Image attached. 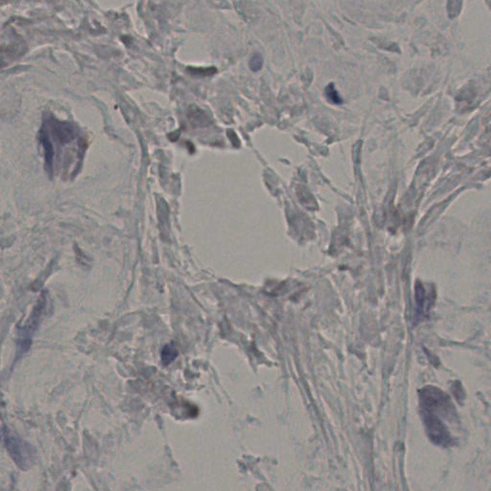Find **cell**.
<instances>
[{"mask_svg": "<svg viewBox=\"0 0 491 491\" xmlns=\"http://www.w3.org/2000/svg\"><path fill=\"white\" fill-rule=\"evenodd\" d=\"M420 400L423 412H439L448 415L453 414V405L449 397L440 390L433 387H427L420 392Z\"/></svg>", "mask_w": 491, "mask_h": 491, "instance_id": "1", "label": "cell"}, {"mask_svg": "<svg viewBox=\"0 0 491 491\" xmlns=\"http://www.w3.org/2000/svg\"><path fill=\"white\" fill-rule=\"evenodd\" d=\"M178 356V349L173 342L166 344L161 351V362L164 366L172 363Z\"/></svg>", "mask_w": 491, "mask_h": 491, "instance_id": "6", "label": "cell"}, {"mask_svg": "<svg viewBox=\"0 0 491 491\" xmlns=\"http://www.w3.org/2000/svg\"><path fill=\"white\" fill-rule=\"evenodd\" d=\"M263 65V59L259 54H255L249 61V66L253 71H258Z\"/></svg>", "mask_w": 491, "mask_h": 491, "instance_id": "9", "label": "cell"}, {"mask_svg": "<svg viewBox=\"0 0 491 491\" xmlns=\"http://www.w3.org/2000/svg\"><path fill=\"white\" fill-rule=\"evenodd\" d=\"M39 139H40V142H41V144H42V146L44 148V152H45V164L48 167V169L51 170L52 164H53L54 150H53L52 143L50 142L47 133L43 130L40 132Z\"/></svg>", "mask_w": 491, "mask_h": 491, "instance_id": "5", "label": "cell"}, {"mask_svg": "<svg viewBox=\"0 0 491 491\" xmlns=\"http://www.w3.org/2000/svg\"><path fill=\"white\" fill-rule=\"evenodd\" d=\"M424 423L429 434L430 438L438 445L446 446L451 442V436L443 422L433 413L423 412Z\"/></svg>", "mask_w": 491, "mask_h": 491, "instance_id": "3", "label": "cell"}, {"mask_svg": "<svg viewBox=\"0 0 491 491\" xmlns=\"http://www.w3.org/2000/svg\"><path fill=\"white\" fill-rule=\"evenodd\" d=\"M192 116H191V120L193 121H196V124L197 125H206L208 124V116L205 114L204 112L202 111H197L196 113L192 112Z\"/></svg>", "mask_w": 491, "mask_h": 491, "instance_id": "8", "label": "cell"}, {"mask_svg": "<svg viewBox=\"0 0 491 491\" xmlns=\"http://www.w3.org/2000/svg\"><path fill=\"white\" fill-rule=\"evenodd\" d=\"M51 128L56 139L62 144L70 142L77 136L76 129L68 123L56 121L52 123Z\"/></svg>", "mask_w": 491, "mask_h": 491, "instance_id": "4", "label": "cell"}, {"mask_svg": "<svg viewBox=\"0 0 491 491\" xmlns=\"http://www.w3.org/2000/svg\"><path fill=\"white\" fill-rule=\"evenodd\" d=\"M325 95L327 97V99L335 104V105H340L342 103V99L340 98V96L339 95L335 87L333 84H330L326 89H325Z\"/></svg>", "mask_w": 491, "mask_h": 491, "instance_id": "7", "label": "cell"}, {"mask_svg": "<svg viewBox=\"0 0 491 491\" xmlns=\"http://www.w3.org/2000/svg\"><path fill=\"white\" fill-rule=\"evenodd\" d=\"M3 437L7 450L9 451L15 462H17V464L19 465L22 469L29 466L32 460L30 447L28 445H25L24 442L15 434L5 428L3 430Z\"/></svg>", "mask_w": 491, "mask_h": 491, "instance_id": "2", "label": "cell"}]
</instances>
